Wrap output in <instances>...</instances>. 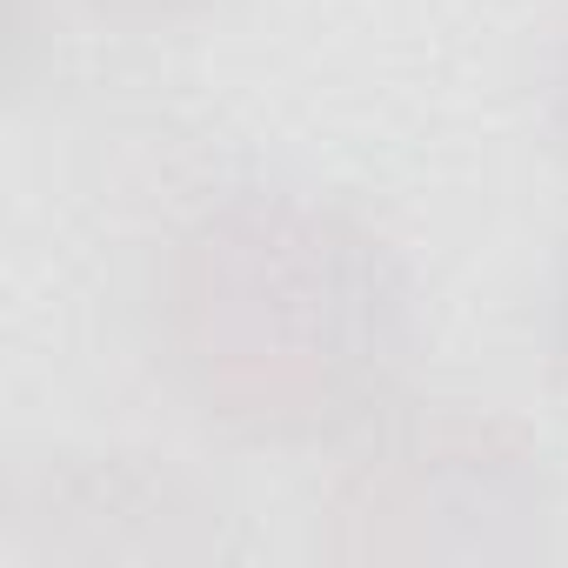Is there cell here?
I'll return each mask as SVG.
<instances>
[{
	"label": "cell",
	"instance_id": "6da1fadb",
	"mask_svg": "<svg viewBox=\"0 0 568 568\" xmlns=\"http://www.w3.org/2000/svg\"><path fill=\"white\" fill-rule=\"evenodd\" d=\"M154 328L194 415L254 442L388 415L415 348L402 261L342 207L281 194H234L174 241Z\"/></svg>",
	"mask_w": 568,
	"mask_h": 568
},
{
	"label": "cell",
	"instance_id": "7a4b0ae2",
	"mask_svg": "<svg viewBox=\"0 0 568 568\" xmlns=\"http://www.w3.org/2000/svg\"><path fill=\"white\" fill-rule=\"evenodd\" d=\"M8 548L14 555H101L108 548V515H114V555H148L141 528L148 515H174L187 528H201L207 541L234 548L221 535V495L207 481H194L187 468L161 462V455H128V448H61L34 468L14 475V501H8ZM174 521H154L161 541L174 555H201Z\"/></svg>",
	"mask_w": 568,
	"mask_h": 568
},
{
	"label": "cell",
	"instance_id": "3957f363",
	"mask_svg": "<svg viewBox=\"0 0 568 568\" xmlns=\"http://www.w3.org/2000/svg\"><path fill=\"white\" fill-rule=\"evenodd\" d=\"M548 335H555V368H561V382H568V261H561V274H555V315H548Z\"/></svg>",
	"mask_w": 568,
	"mask_h": 568
},
{
	"label": "cell",
	"instance_id": "277c9868",
	"mask_svg": "<svg viewBox=\"0 0 568 568\" xmlns=\"http://www.w3.org/2000/svg\"><path fill=\"white\" fill-rule=\"evenodd\" d=\"M88 8H101V14H108V8H114V14H128V8H134V14H174V8H194V0H88Z\"/></svg>",
	"mask_w": 568,
	"mask_h": 568
}]
</instances>
